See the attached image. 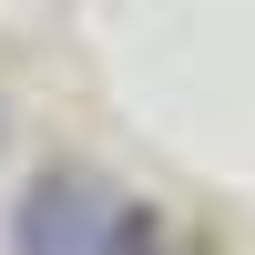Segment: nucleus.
Instances as JSON below:
<instances>
[{"label":"nucleus","mask_w":255,"mask_h":255,"mask_svg":"<svg viewBox=\"0 0 255 255\" xmlns=\"http://www.w3.org/2000/svg\"><path fill=\"white\" fill-rule=\"evenodd\" d=\"M113 215L123 194L92 163H41L10 204V255H113Z\"/></svg>","instance_id":"obj_1"},{"label":"nucleus","mask_w":255,"mask_h":255,"mask_svg":"<svg viewBox=\"0 0 255 255\" xmlns=\"http://www.w3.org/2000/svg\"><path fill=\"white\" fill-rule=\"evenodd\" d=\"M113 255H174V235H163L153 204H123V215H113Z\"/></svg>","instance_id":"obj_2"}]
</instances>
